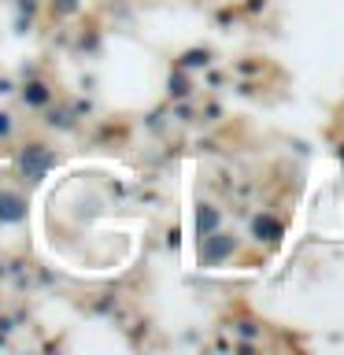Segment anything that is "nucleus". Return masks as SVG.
<instances>
[{
    "label": "nucleus",
    "instance_id": "obj_1",
    "mask_svg": "<svg viewBox=\"0 0 344 355\" xmlns=\"http://www.w3.org/2000/svg\"><path fill=\"white\" fill-rule=\"evenodd\" d=\"M52 166H55V148H52V144H44V141H26L15 152V171H19L22 182H30V185L41 182Z\"/></svg>",
    "mask_w": 344,
    "mask_h": 355
},
{
    "label": "nucleus",
    "instance_id": "obj_2",
    "mask_svg": "<svg viewBox=\"0 0 344 355\" xmlns=\"http://www.w3.org/2000/svg\"><path fill=\"white\" fill-rule=\"evenodd\" d=\"M30 215V200L15 189H0V226H19Z\"/></svg>",
    "mask_w": 344,
    "mask_h": 355
},
{
    "label": "nucleus",
    "instance_id": "obj_3",
    "mask_svg": "<svg viewBox=\"0 0 344 355\" xmlns=\"http://www.w3.org/2000/svg\"><path fill=\"white\" fill-rule=\"evenodd\" d=\"M230 252H233V241L226 237V233H204V244H200V259L204 263H215Z\"/></svg>",
    "mask_w": 344,
    "mask_h": 355
},
{
    "label": "nucleus",
    "instance_id": "obj_4",
    "mask_svg": "<svg viewBox=\"0 0 344 355\" xmlns=\"http://www.w3.org/2000/svg\"><path fill=\"white\" fill-rule=\"evenodd\" d=\"M22 93V104H26L30 111H44L52 104V89H49V82H26L19 89Z\"/></svg>",
    "mask_w": 344,
    "mask_h": 355
},
{
    "label": "nucleus",
    "instance_id": "obj_5",
    "mask_svg": "<svg viewBox=\"0 0 344 355\" xmlns=\"http://www.w3.org/2000/svg\"><path fill=\"white\" fill-rule=\"evenodd\" d=\"M218 226V215H215V207L211 204H200V237H204V233H211Z\"/></svg>",
    "mask_w": 344,
    "mask_h": 355
},
{
    "label": "nucleus",
    "instance_id": "obj_6",
    "mask_svg": "<svg viewBox=\"0 0 344 355\" xmlns=\"http://www.w3.org/2000/svg\"><path fill=\"white\" fill-rule=\"evenodd\" d=\"M37 0H15V11H19V26H26V19L30 15H37Z\"/></svg>",
    "mask_w": 344,
    "mask_h": 355
},
{
    "label": "nucleus",
    "instance_id": "obj_7",
    "mask_svg": "<svg viewBox=\"0 0 344 355\" xmlns=\"http://www.w3.org/2000/svg\"><path fill=\"white\" fill-rule=\"evenodd\" d=\"M82 8V0H52V11L60 19H67V15H74V11Z\"/></svg>",
    "mask_w": 344,
    "mask_h": 355
},
{
    "label": "nucleus",
    "instance_id": "obj_8",
    "mask_svg": "<svg viewBox=\"0 0 344 355\" xmlns=\"http://www.w3.org/2000/svg\"><path fill=\"white\" fill-rule=\"evenodd\" d=\"M49 126H55V130H71V126H74V115L67 119L63 111H49Z\"/></svg>",
    "mask_w": 344,
    "mask_h": 355
},
{
    "label": "nucleus",
    "instance_id": "obj_9",
    "mask_svg": "<svg viewBox=\"0 0 344 355\" xmlns=\"http://www.w3.org/2000/svg\"><path fill=\"white\" fill-rule=\"evenodd\" d=\"M11 133H15V119H11L8 111H0V141H8Z\"/></svg>",
    "mask_w": 344,
    "mask_h": 355
},
{
    "label": "nucleus",
    "instance_id": "obj_10",
    "mask_svg": "<svg viewBox=\"0 0 344 355\" xmlns=\"http://www.w3.org/2000/svg\"><path fill=\"white\" fill-rule=\"evenodd\" d=\"M207 63V52H185V60L182 67H204Z\"/></svg>",
    "mask_w": 344,
    "mask_h": 355
},
{
    "label": "nucleus",
    "instance_id": "obj_11",
    "mask_svg": "<svg viewBox=\"0 0 344 355\" xmlns=\"http://www.w3.org/2000/svg\"><path fill=\"white\" fill-rule=\"evenodd\" d=\"M171 93H174V96H185V93H189V89H185V78H182V74H174V82H171Z\"/></svg>",
    "mask_w": 344,
    "mask_h": 355
},
{
    "label": "nucleus",
    "instance_id": "obj_12",
    "mask_svg": "<svg viewBox=\"0 0 344 355\" xmlns=\"http://www.w3.org/2000/svg\"><path fill=\"white\" fill-rule=\"evenodd\" d=\"M11 93H19V85L8 82V78H0V96H11Z\"/></svg>",
    "mask_w": 344,
    "mask_h": 355
},
{
    "label": "nucleus",
    "instance_id": "obj_13",
    "mask_svg": "<svg viewBox=\"0 0 344 355\" xmlns=\"http://www.w3.org/2000/svg\"><path fill=\"white\" fill-rule=\"evenodd\" d=\"M15 322H19V318L4 315V318H0V333H11V329H15Z\"/></svg>",
    "mask_w": 344,
    "mask_h": 355
}]
</instances>
